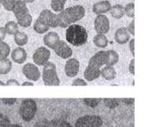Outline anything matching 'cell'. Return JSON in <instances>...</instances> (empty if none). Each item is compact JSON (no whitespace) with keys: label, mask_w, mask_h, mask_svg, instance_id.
<instances>
[{"label":"cell","mask_w":148,"mask_h":127,"mask_svg":"<svg viewBox=\"0 0 148 127\" xmlns=\"http://www.w3.org/2000/svg\"><path fill=\"white\" fill-rule=\"evenodd\" d=\"M86 10L82 5H74L63 9L57 14L58 27L68 28L70 25L80 20L85 16Z\"/></svg>","instance_id":"1"},{"label":"cell","mask_w":148,"mask_h":127,"mask_svg":"<svg viewBox=\"0 0 148 127\" xmlns=\"http://www.w3.org/2000/svg\"><path fill=\"white\" fill-rule=\"evenodd\" d=\"M87 29L81 25L71 24L66 29V40L74 46H81L88 42Z\"/></svg>","instance_id":"2"},{"label":"cell","mask_w":148,"mask_h":127,"mask_svg":"<svg viewBox=\"0 0 148 127\" xmlns=\"http://www.w3.org/2000/svg\"><path fill=\"white\" fill-rule=\"evenodd\" d=\"M42 78L45 86H60V79L57 75L56 66L55 63L48 61L44 65L43 72H42Z\"/></svg>","instance_id":"3"},{"label":"cell","mask_w":148,"mask_h":127,"mask_svg":"<svg viewBox=\"0 0 148 127\" xmlns=\"http://www.w3.org/2000/svg\"><path fill=\"white\" fill-rule=\"evenodd\" d=\"M37 103L32 99H25L22 101L19 109V114L23 120L25 122H30L34 118L37 113Z\"/></svg>","instance_id":"4"},{"label":"cell","mask_w":148,"mask_h":127,"mask_svg":"<svg viewBox=\"0 0 148 127\" xmlns=\"http://www.w3.org/2000/svg\"><path fill=\"white\" fill-rule=\"evenodd\" d=\"M103 119L99 115H84L75 122V127H101Z\"/></svg>","instance_id":"5"},{"label":"cell","mask_w":148,"mask_h":127,"mask_svg":"<svg viewBox=\"0 0 148 127\" xmlns=\"http://www.w3.org/2000/svg\"><path fill=\"white\" fill-rule=\"evenodd\" d=\"M50 55H51L50 51L45 46H41V47H38L34 52L32 59H33V61L36 65L44 66L46 63L48 62Z\"/></svg>","instance_id":"6"},{"label":"cell","mask_w":148,"mask_h":127,"mask_svg":"<svg viewBox=\"0 0 148 127\" xmlns=\"http://www.w3.org/2000/svg\"><path fill=\"white\" fill-rule=\"evenodd\" d=\"M38 20H39L42 23H44L45 25H47L49 28H57L58 27L57 14L53 13L48 9L43 10V11L40 13Z\"/></svg>","instance_id":"7"},{"label":"cell","mask_w":148,"mask_h":127,"mask_svg":"<svg viewBox=\"0 0 148 127\" xmlns=\"http://www.w3.org/2000/svg\"><path fill=\"white\" fill-rule=\"evenodd\" d=\"M95 30L97 31V34H106L109 32L110 29V22L107 16L104 14H98L96 19H95L94 22Z\"/></svg>","instance_id":"8"},{"label":"cell","mask_w":148,"mask_h":127,"mask_svg":"<svg viewBox=\"0 0 148 127\" xmlns=\"http://www.w3.org/2000/svg\"><path fill=\"white\" fill-rule=\"evenodd\" d=\"M56 54L62 59H70L72 55V50L69 45L63 40H59L57 44L53 48Z\"/></svg>","instance_id":"9"},{"label":"cell","mask_w":148,"mask_h":127,"mask_svg":"<svg viewBox=\"0 0 148 127\" xmlns=\"http://www.w3.org/2000/svg\"><path fill=\"white\" fill-rule=\"evenodd\" d=\"M23 73L27 79L30 81H38L40 78V71L38 67L32 63H27L23 68Z\"/></svg>","instance_id":"10"},{"label":"cell","mask_w":148,"mask_h":127,"mask_svg":"<svg viewBox=\"0 0 148 127\" xmlns=\"http://www.w3.org/2000/svg\"><path fill=\"white\" fill-rule=\"evenodd\" d=\"M106 60H107L106 52L99 51L90 58L88 61V66L100 69L101 67L106 64Z\"/></svg>","instance_id":"11"},{"label":"cell","mask_w":148,"mask_h":127,"mask_svg":"<svg viewBox=\"0 0 148 127\" xmlns=\"http://www.w3.org/2000/svg\"><path fill=\"white\" fill-rule=\"evenodd\" d=\"M79 61L77 59L71 58L66 61L64 71H65V74L67 77H76L79 73Z\"/></svg>","instance_id":"12"},{"label":"cell","mask_w":148,"mask_h":127,"mask_svg":"<svg viewBox=\"0 0 148 127\" xmlns=\"http://www.w3.org/2000/svg\"><path fill=\"white\" fill-rule=\"evenodd\" d=\"M112 5L111 3L108 1V0H103V1L97 2L93 5V12L96 14H106L108 12H110Z\"/></svg>","instance_id":"13"},{"label":"cell","mask_w":148,"mask_h":127,"mask_svg":"<svg viewBox=\"0 0 148 127\" xmlns=\"http://www.w3.org/2000/svg\"><path fill=\"white\" fill-rule=\"evenodd\" d=\"M114 38H115V41L117 42L118 44L124 45V44L127 43V42L130 41V35L128 32L127 29L122 27V28H120V29H118L117 30H116L115 35H114Z\"/></svg>","instance_id":"14"},{"label":"cell","mask_w":148,"mask_h":127,"mask_svg":"<svg viewBox=\"0 0 148 127\" xmlns=\"http://www.w3.org/2000/svg\"><path fill=\"white\" fill-rule=\"evenodd\" d=\"M12 60L15 63L18 64H23L27 59V52L26 50L23 47H17L15 48L11 54Z\"/></svg>","instance_id":"15"},{"label":"cell","mask_w":148,"mask_h":127,"mask_svg":"<svg viewBox=\"0 0 148 127\" xmlns=\"http://www.w3.org/2000/svg\"><path fill=\"white\" fill-rule=\"evenodd\" d=\"M59 40H60L59 35L56 32H53V31L47 32V34L45 35L44 39H43L45 46H47L48 48H51V49L55 47V46L57 44V42Z\"/></svg>","instance_id":"16"},{"label":"cell","mask_w":148,"mask_h":127,"mask_svg":"<svg viewBox=\"0 0 148 127\" xmlns=\"http://www.w3.org/2000/svg\"><path fill=\"white\" fill-rule=\"evenodd\" d=\"M15 18H19L26 14H29V9L26 5V3L23 0H16L14 8L13 10Z\"/></svg>","instance_id":"17"},{"label":"cell","mask_w":148,"mask_h":127,"mask_svg":"<svg viewBox=\"0 0 148 127\" xmlns=\"http://www.w3.org/2000/svg\"><path fill=\"white\" fill-rule=\"evenodd\" d=\"M100 73H101V69L88 66L87 69H85V72H84V77H85L87 81L91 82L97 79L100 77Z\"/></svg>","instance_id":"18"},{"label":"cell","mask_w":148,"mask_h":127,"mask_svg":"<svg viewBox=\"0 0 148 127\" xmlns=\"http://www.w3.org/2000/svg\"><path fill=\"white\" fill-rule=\"evenodd\" d=\"M100 76H102L105 80L112 81L116 77L115 69L112 66H105L101 69Z\"/></svg>","instance_id":"19"},{"label":"cell","mask_w":148,"mask_h":127,"mask_svg":"<svg viewBox=\"0 0 148 127\" xmlns=\"http://www.w3.org/2000/svg\"><path fill=\"white\" fill-rule=\"evenodd\" d=\"M12 61L9 59L0 60V75H6L12 70Z\"/></svg>","instance_id":"20"},{"label":"cell","mask_w":148,"mask_h":127,"mask_svg":"<svg viewBox=\"0 0 148 127\" xmlns=\"http://www.w3.org/2000/svg\"><path fill=\"white\" fill-rule=\"evenodd\" d=\"M110 13L112 17L115 19H121L124 16L125 12H124V6L121 5H114L111 7Z\"/></svg>","instance_id":"21"},{"label":"cell","mask_w":148,"mask_h":127,"mask_svg":"<svg viewBox=\"0 0 148 127\" xmlns=\"http://www.w3.org/2000/svg\"><path fill=\"white\" fill-rule=\"evenodd\" d=\"M93 41L94 44L99 48H105L109 44L108 38L103 34H97V36H95Z\"/></svg>","instance_id":"22"},{"label":"cell","mask_w":148,"mask_h":127,"mask_svg":"<svg viewBox=\"0 0 148 127\" xmlns=\"http://www.w3.org/2000/svg\"><path fill=\"white\" fill-rule=\"evenodd\" d=\"M107 54V60H106V66H112L113 67L116 63L119 61V54L113 50H109L106 52Z\"/></svg>","instance_id":"23"},{"label":"cell","mask_w":148,"mask_h":127,"mask_svg":"<svg viewBox=\"0 0 148 127\" xmlns=\"http://www.w3.org/2000/svg\"><path fill=\"white\" fill-rule=\"evenodd\" d=\"M28 41H29V37L24 32L18 31V32L14 35V42L16 43V45H18L20 47L27 45Z\"/></svg>","instance_id":"24"},{"label":"cell","mask_w":148,"mask_h":127,"mask_svg":"<svg viewBox=\"0 0 148 127\" xmlns=\"http://www.w3.org/2000/svg\"><path fill=\"white\" fill-rule=\"evenodd\" d=\"M16 20H17V24L23 28L29 27L31 25V22H32V17H31L29 13L17 18Z\"/></svg>","instance_id":"25"},{"label":"cell","mask_w":148,"mask_h":127,"mask_svg":"<svg viewBox=\"0 0 148 127\" xmlns=\"http://www.w3.org/2000/svg\"><path fill=\"white\" fill-rule=\"evenodd\" d=\"M5 32H6V34H8V35H15L18 31H19V29H18V24H17V22H8L5 25Z\"/></svg>","instance_id":"26"},{"label":"cell","mask_w":148,"mask_h":127,"mask_svg":"<svg viewBox=\"0 0 148 127\" xmlns=\"http://www.w3.org/2000/svg\"><path fill=\"white\" fill-rule=\"evenodd\" d=\"M33 29L38 34H45L49 30L50 28L47 27V25H45L44 23H42L39 20L37 19L34 25H33Z\"/></svg>","instance_id":"27"},{"label":"cell","mask_w":148,"mask_h":127,"mask_svg":"<svg viewBox=\"0 0 148 127\" xmlns=\"http://www.w3.org/2000/svg\"><path fill=\"white\" fill-rule=\"evenodd\" d=\"M67 0H51V7L55 12H62L64 9V5Z\"/></svg>","instance_id":"28"},{"label":"cell","mask_w":148,"mask_h":127,"mask_svg":"<svg viewBox=\"0 0 148 127\" xmlns=\"http://www.w3.org/2000/svg\"><path fill=\"white\" fill-rule=\"evenodd\" d=\"M10 52H11L10 46L5 42H0V60L6 59L9 56Z\"/></svg>","instance_id":"29"},{"label":"cell","mask_w":148,"mask_h":127,"mask_svg":"<svg viewBox=\"0 0 148 127\" xmlns=\"http://www.w3.org/2000/svg\"><path fill=\"white\" fill-rule=\"evenodd\" d=\"M48 127H71V124L63 119H54L48 124Z\"/></svg>","instance_id":"30"},{"label":"cell","mask_w":148,"mask_h":127,"mask_svg":"<svg viewBox=\"0 0 148 127\" xmlns=\"http://www.w3.org/2000/svg\"><path fill=\"white\" fill-rule=\"evenodd\" d=\"M103 104L106 106L108 109H111L117 108L121 104L120 99H103Z\"/></svg>","instance_id":"31"},{"label":"cell","mask_w":148,"mask_h":127,"mask_svg":"<svg viewBox=\"0 0 148 127\" xmlns=\"http://www.w3.org/2000/svg\"><path fill=\"white\" fill-rule=\"evenodd\" d=\"M124 12L128 17L134 19V17H135V5H134V3H129L128 5H126V6L124 7Z\"/></svg>","instance_id":"32"},{"label":"cell","mask_w":148,"mask_h":127,"mask_svg":"<svg viewBox=\"0 0 148 127\" xmlns=\"http://www.w3.org/2000/svg\"><path fill=\"white\" fill-rule=\"evenodd\" d=\"M16 0H0V4H1L6 11H13L14 5H15Z\"/></svg>","instance_id":"33"},{"label":"cell","mask_w":148,"mask_h":127,"mask_svg":"<svg viewBox=\"0 0 148 127\" xmlns=\"http://www.w3.org/2000/svg\"><path fill=\"white\" fill-rule=\"evenodd\" d=\"M101 101H102V99H84L83 100V102L91 108H96Z\"/></svg>","instance_id":"34"},{"label":"cell","mask_w":148,"mask_h":127,"mask_svg":"<svg viewBox=\"0 0 148 127\" xmlns=\"http://www.w3.org/2000/svg\"><path fill=\"white\" fill-rule=\"evenodd\" d=\"M11 121L4 114H0V127H10Z\"/></svg>","instance_id":"35"},{"label":"cell","mask_w":148,"mask_h":127,"mask_svg":"<svg viewBox=\"0 0 148 127\" xmlns=\"http://www.w3.org/2000/svg\"><path fill=\"white\" fill-rule=\"evenodd\" d=\"M71 86H87L88 83L86 81H84L83 79H81V78H77L75 80H73Z\"/></svg>","instance_id":"36"},{"label":"cell","mask_w":148,"mask_h":127,"mask_svg":"<svg viewBox=\"0 0 148 127\" xmlns=\"http://www.w3.org/2000/svg\"><path fill=\"white\" fill-rule=\"evenodd\" d=\"M48 124L49 122L47 119H40L35 124L34 127H48Z\"/></svg>","instance_id":"37"},{"label":"cell","mask_w":148,"mask_h":127,"mask_svg":"<svg viewBox=\"0 0 148 127\" xmlns=\"http://www.w3.org/2000/svg\"><path fill=\"white\" fill-rule=\"evenodd\" d=\"M127 30H128V32L130 34V35H135V20L133 19V20L130 22V26L128 27V29H127Z\"/></svg>","instance_id":"38"},{"label":"cell","mask_w":148,"mask_h":127,"mask_svg":"<svg viewBox=\"0 0 148 127\" xmlns=\"http://www.w3.org/2000/svg\"><path fill=\"white\" fill-rule=\"evenodd\" d=\"M3 103L6 104V105H13L16 102V99H1L0 100Z\"/></svg>","instance_id":"39"},{"label":"cell","mask_w":148,"mask_h":127,"mask_svg":"<svg viewBox=\"0 0 148 127\" xmlns=\"http://www.w3.org/2000/svg\"><path fill=\"white\" fill-rule=\"evenodd\" d=\"M129 70L130 72V74L134 76L135 75V59H132L130 63V66H129Z\"/></svg>","instance_id":"40"},{"label":"cell","mask_w":148,"mask_h":127,"mask_svg":"<svg viewBox=\"0 0 148 127\" xmlns=\"http://www.w3.org/2000/svg\"><path fill=\"white\" fill-rule=\"evenodd\" d=\"M6 36V32H5V29L4 27H0V42H3L4 39L5 38Z\"/></svg>","instance_id":"41"},{"label":"cell","mask_w":148,"mask_h":127,"mask_svg":"<svg viewBox=\"0 0 148 127\" xmlns=\"http://www.w3.org/2000/svg\"><path fill=\"white\" fill-rule=\"evenodd\" d=\"M130 50L131 52V54H133V56L135 55V39H130Z\"/></svg>","instance_id":"42"},{"label":"cell","mask_w":148,"mask_h":127,"mask_svg":"<svg viewBox=\"0 0 148 127\" xmlns=\"http://www.w3.org/2000/svg\"><path fill=\"white\" fill-rule=\"evenodd\" d=\"M5 86H20V84L17 80L15 79H10L5 83Z\"/></svg>","instance_id":"43"},{"label":"cell","mask_w":148,"mask_h":127,"mask_svg":"<svg viewBox=\"0 0 148 127\" xmlns=\"http://www.w3.org/2000/svg\"><path fill=\"white\" fill-rule=\"evenodd\" d=\"M121 102H123L126 105H132V104H134L135 100L134 99H121Z\"/></svg>","instance_id":"44"},{"label":"cell","mask_w":148,"mask_h":127,"mask_svg":"<svg viewBox=\"0 0 148 127\" xmlns=\"http://www.w3.org/2000/svg\"><path fill=\"white\" fill-rule=\"evenodd\" d=\"M22 86H33L34 84H33V83H31V82H24V83H23Z\"/></svg>","instance_id":"45"},{"label":"cell","mask_w":148,"mask_h":127,"mask_svg":"<svg viewBox=\"0 0 148 127\" xmlns=\"http://www.w3.org/2000/svg\"><path fill=\"white\" fill-rule=\"evenodd\" d=\"M23 1L27 4V3H32L33 1H35V0H23Z\"/></svg>","instance_id":"46"},{"label":"cell","mask_w":148,"mask_h":127,"mask_svg":"<svg viewBox=\"0 0 148 127\" xmlns=\"http://www.w3.org/2000/svg\"><path fill=\"white\" fill-rule=\"evenodd\" d=\"M10 127H22L21 125H19V124H11V126Z\"/></svg>","instance_id":"47"},{"label":"cell","mask_w":148,"mask_h":127,"mask_svg":"<svg viewBox=\"0 0 148 127\" xmlns=\"http://www.w3.org/2000/svg\"><path fill=\"white\" fill-rule=\"evenodd\" d=\"M0 86H5V84L4 82H2V81H0Z\"/></svg>","instance_id":"48"},{"label":"cell","mask_w":148,"mask_h":127,"mask_svg":"<svg viewBox=\"0 0 148 127\" xmlns=\"http://www.w3.org/2000/svg\"><path fill=\"white\" fill-rule=\"evenodd\" d=\"M0 6H1V4H0Z\"/></svg>","instance_id":"49"},{"label":"cell","mask_w":148,"mask_h":127,"mask_svg":"<svg viewBox=\"0 0 148 127\" xmlns=\"http://www.w3.org/2000/svg\"><path fill=\"white\" fill-rule=\"evenodd\" d=\"M76 1H79V0H76Z\"/></svg>","instance_id":"50"},{"label":"cell","mask_w":148,"mask_h":127,"mask_svg":"<svg viewBox=\"0 0 148 127\" xmlns=\"http://www.w3.org/2000/svg\"><path fill=\"white\" fill-rule=\"evenodd\" d=\"M101 1H103V0H101Z\"/></svg>","instance_id":"51"}]
</instances>
